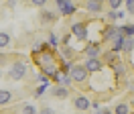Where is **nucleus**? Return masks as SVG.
I'll return each mask as SVG.
<instances>
[{"mask_svg":"<svg viewBox=\"0 0 134 114\" xmlns=\"http://www.w3.org/2000/svg\"><path fill=\"white\" fill-rule=\"evenodd\" d=\"M25 75H26V63L25 61H14V63L10 65V69H8V77L10 80L18 81V80H23Z\"/></svg>","mask_w":134,"mask_h":114,"instance_id":"1","label":"nucleus"},{"mask_svg":"<svg viewBox=\"0 0 134 114\" xmlns=\"http://www.w3.org/2000/svg\"><path fill=\"white\" fill-rule=\"evenodd\" d=\"M69 77L73 81H77V84H83L85 80H87V69H85L83 65L75 63L73 67H71V71H69Z\"/></svg>","mask_w":134,"mask_h":114,"instance_id":"2","label":"nucleus"},{"mask_svg":"<svg viewBox=\"0 0 134 114\" xmlns=\"http://www.w3.org/2000/svg\"><path fill=\"white\" fill-rule=\"evenodd\" d=\"M71 35L73 37H77V39H87V27H85L83 23H75L73 27H71Z\"/></svg>","mask_w":134,"mask_h":114,"instance_id":"3","label":"nucleus"},{"mask_svg":"<svg viewBox=\"0 0 134 114\" xmlns=\"http://www.w3.org/2000/svg\"><path fill=\"white\" fill-rule=\"evenodd\" d=\"M57 8L63 12V14H73L75 12V4H71V2H67V0H57Z\"/></svg>","mask_w":134,"mask_h":114,"instance_id":"4","label":"nucleus"},{"mask_svg":"<svg viewBox=\"0 0 134 114\" xmlns=\"http://www.w3.org/2000/svg\"><path fill=\"white\" fill-rule=\"evenodd\" d=\"M100 43H90L87 47H85V55L87 59H98V53H100Z\"/></svg>","mask_w":134,"mask_h":114,"instance_id":"5","label":"nucleus"},{"mask_svg":"<svg viewBox=\"0 0 134 114\" xmlns=\"http://www.w3.org/2000/svg\"><path fill=\"white\" fill-rule=\"evenodd\" d=\"M73 106H75L77 110H87V108L92 106V102H90L85 96H77L75 100H73Z\"/></svg>","mask_w":134,"mask_h":114,"instance_id":"6","label":"nucleus"},{"mask_svg":"<svg viewBox=\"0 0 134 114\" xmlns=\"http://www.w3.org/2000/svg\"><path fill=\"white\" fill-rule=\"evenodd\" d=\"M83 67L87 69V71H100L102 69V61L100 59H87L83 63Z\"/></svg>","mask_w":134,"mask_h":114,"instance_id":"7","label":"nucleus"},{"mask_svg":"<svg viewBox=\"0 0 134 114\" xmlns=\"http://www.w3.org/2000/svg\"><path fill=\"white\" fill-rule=\"evenodd\" d=\"M53 80H55V81H59V86H63V88H69V84L73 81L71 77H69V75H67V73H61V71H59L57 75L53 77Z\"/></svg>","mask_w":134,"mask_h":114,"instance_id":"8","label":"nucleus"},{"mask_svg":"<svg viewBox=\"0 0 134 114\" xmlns=\"http://www.w3.org/2000/svg\"><path fill=\"white\" fill-rule=\"evenodd\" d=\"M12 102V92L10 90H0V106H8Z\"/></svg>","mask_w":134,"mask_h":114,"instance_id":"9","label":"nucleus"},{"mask_svg":"<svg viewBox=\"0 0 134 114\" xmlns=\"http://www.w3.org/2000/svg\"><path fill=\"white\" fill-rule=\"evenodd\" d=\"M51 94L55 98H67L69 96V88H63V86H57V88L51 90Z\"/></svg>","mask_w":134,"mask_h":114,"instance_id":"10","label":"nucleus"},{"mask_svg":"<svg viewBox=\"0 0 134 114\" xmlns=\"http://www.w3.org/2000/svg\"><path fill=\"white\" fill-rule=\"evenodd\" d=\"M85 8H87L90 12H102V2H98V0H90V2L85 4Z\"/></svg>","mask_w":134,"mask_h":114,"instance_id":"11","label":"nucleus"},{"mask_svg":"<svg viewBox=\"0 0 134 114\" xmlns=\"http://www.w3.org/2000/svg\"><path fill=\"white\" fill-rule=\"evenodd\" d=\"M41 20H43V23H53V20H55V12H51V10H45V8H43Z\"/></svg>","mask_w":134,"mask_h":114,"instance_id":"12","label":"nucleus"},{"mask_svg":"<svg viewBox=\"0 0 134 114\" xmlns=\"http://www.w3.org/2000/svg\"><path fill=\"white\" fill-rule=\"evenodd\" d=\"M8 45H10V35L4 33V31H0V49L8 47Z\"/></svg>","mask_w":134,"mask_h":114,"instance_id":"13","label":"nucleus"},{"mask_svg":"<svg viewBox=\"0 0 134 114\" xmlns=\"http://www.w3.org/2000/svg\"><path fill=\"white\" fill-rule=\"evenodd\" d=\"M132 49H134V39H132V37H126V39H124V49H122V51L130 53Z\"/></svg>","mask_w":134,"mask_h":114,"instance_id":"14","label":"nucleus"},{"mask_svg":"<svg viewBox=\"0 0 134 114\" xmlns=\"http://www.w3.org/2000/svg\"><path fill=\"white\" fill-rule=\"evenodd\" d=\"M104 39H116V27H108L104 31Z\"/></svg>","mask_w":134,"mask_h":114,"instance_id":"15","label":"nucleus"},{"mask_svg":"<svg viewBox=\"0 0 134 114\" xmlns=\"http://www.w3.org/2000/svg\"><path fill=\"white\" fill-rule=\"evenodd\" d=\"M23 114H39V110L35 108V104H25L23 106Z\"/></svg>","mask_w":134,"mask_h":114,"instance_id":"16","label":"nucleus"},{"mask_svg":"<svg viewBox=\"0 0 134 114\" xmlns=\"http://www.w3.org/2000/svg\"><path fill=\"white\" fill-rule=\"evenodd\" d=\"M73 53H75V49H73V47H69V45H65V47H63V57H65V59H71V57H73Z\"/></svg>","mask_w":134,"mask_h":114,"instance_id":"17","label":"nucleus"},{"mask_svg":"<svg viewBox=\"0 0 134 114\" xmlns=\"http://www.w3.org/2000/svg\"><path fill=\"white\" fill-rule=\"evenodd\" d=\"M122 29H124L126 37H132V39H134V24H126V27H122Z\"/></svg>","mask_w":134,"mask_h":114,"instance_id":"18","label":"nucleus"},{"mask_svg":"<svg viewBox=\"0 0 134 114\" xmlns=\"http://www.w3.org/2000/svg\"><path fill=\"white\" fill-rule=\"evenodd\" d=\"M120 6H122V0H110V8H112L114 12H118Z\"/></svg>","mask_w":134,"mask_h":114,"instance_id":"19","label":"nucleus"},{"mask_svg":"<svg viewBox=\"0 0 134 114\" xmlns=\"http://www.w3.org/2000/svg\"><path fill=\"white\" fill-rule=\"evenodd\" d=\"M116 114H128V106L126 104H118L116 106Z\"/></svg>","mask_w":134,"mask_h":114,"instance_id":"20","label":"nucleus"},{"mask_svg":"<svg viewBox=\"0 0 134 114\" xmlns=\"http://www.w3.org/2000/svg\"><path fill=\"white\" fill-rule=\"evenodd\" d=\"M47 43H49L51 47H57V45H59V41H57V37H55V35H53V33H51V35H49V39H47Z\"/></svg>","mask_w":134,"mask_h":114,"instance_id":"21","label":"nucleus"},{"mask_svg":"<svg viewBox=\"0 0 134 114\" xmlns=\"http://www.w3.org/2000/svg\"><path fill=\"white\" fill-rule=\"evenodd\" d=\"M122 16H124L122 12H114V10H110V12H108V18H112V20H116V18H122Z\"/></svg>","mask_w":134,"mask_h":114,"instance_id":"22","label":"nucleus"},{"mask_svg":"<svg viewBox=\"0 0 134 114\" xmlns=\"http://www.w3.org/2000/svg\"><path fill=\"white\" fill-rule=\"evenodd\" d=\"M114 71H116V75H122V73H124V65L122 63H114Z\"/></svg>","mask_w":134,"mask_h":114,"instance_id":"23","label":"nucleus"},{"mask_svg":"<svg viewBox=\"0 0 134 114\" xmlns=\"http://www.w3.org/2000/svg\"><path fill=\"white\" fill-rule=\"evenodd\" d=\"M39 114H55V110H53V108H49V106H45V108H41V110H39Z\"/></svg>","mask_w":134,"mask_h":114,"instance_id":"24","label":"nucleus"},{"mask_svg":"<svg viewBox=\"0 0 134 114\" xmlns=\"http://www.w3.org/2000/svg\"><path fill=\"white\" fill-rule=\"evenodd\" d=\"M126 8L128 12H134V0H126Z\"/></svg>","mask_w":134,"mask_h":114,"instance_id":"25","label":"nucleus"},{"mask_svg":"<svg viewBox=\"0 0 134 114\" xmlns=\"http://www.w3.org/2000/svg\"><path fill=\"white\" fill-rule=\"evenodd\" d=\"M96 114H110V110H106V108H98Z\"/></svg>","mask_w":134,"mask_h":114,"instance_id":"26","label":"nucleus"},{"mask_svg":"<svg viewBox=\"0 0 134 114\" xmlns=\"http://www.w3.org/2000/svg\"><path fill=\"white\" fill-rule=\"evenodd\" d=\"M45 2H47V0H35V4H37V6H45Z\"/></svg>","mask_w":134,"mask_h":114,"instance_id":"27","label":"nucleus"},{"mask_svg":"<svg viewBox=\"0 0 134 114\" xmlns=\"http://www.w3.org/2000/svg\"><path fill=\"white\" fill-rule=\"evenodd\" d=\"M0 59H2V61H4V55H2V53H0Z\"/></svg>","mask_w":134,"mask_h":114,"instance_id":"28","label":"nucleus"},{"mask_svg":"<svg viewBox=\"0 0 134 114\" xmlns=\"http://www.w3.org/2000/svg\"><path fill=\"white\" fill-rule=\"evenodd\" d=\"M0 75H2V69H0Z\"/></svg>","mask_w":134,"mask_h":114,"instance_id":"29","label":"nucleus"},{"mask_svg":"<svg viewBox=\"0 0 134 114\" xmlns=\"http://www.w3.org/2000/svg\"><path fill=\"white\" fill-rule=\"evenodd\" d=\"M132 84H134V81H132Z\"/></svg>","mask_w":134,"mask_h":114,"instance_id":"30","label":"nucleus"}]
</instances>
